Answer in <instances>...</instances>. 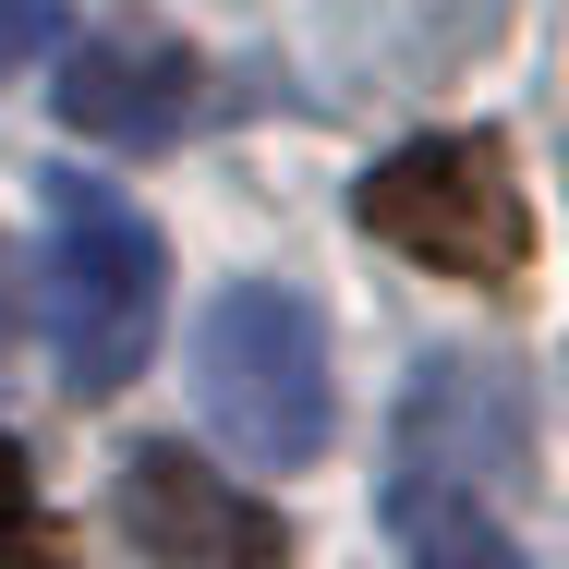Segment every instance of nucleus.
<instances>
[{"mask_svg": "<svg viewBox=\"0 0 569 569\" xmlns=\"http://www.w3.org/2000/svg\"><path fill=\"white\" fill-rule=\"evenodd\" d=\"M49 49H61V0H0V86L24 61H49Z\"/></svg>", "mask_w": 569, "mask_h": 569, "instance_id": "9", "label": "nucleus"}, {"mask_svg": "<svg viewBox=\"0 0 569 569\" xmlns=\"http://www.w3.org/2000/svg\"><path fill=\"white\" fill-rule=\"evenodd\" d=\"M194 412L230 460L254 472H303L340 425V376H328V328L291 279H242L194 328Z\"/></svg>", "mask_w": 569, "mask_h": 569, "instance_id": "1", "label": "nucleus"}, {"mask_svg": "<svg viewBox=\"0 0 569 569\" xmlns=\"http://www.w3.org/2000/svg\"><path fill=\"white\" fill-rule=\"evenodd\" d=\"M121 521H133V546H158L182 569H267L279 558V521L254 497H230L219 472H194L170 437L121 460Z\"/></svg>", "mask_w": 569, "mask_h": 569, "instance_id": "6", "label": "nucleus"}, {"mask_svg": "<svg viewBox=\"0 0 569 569\" xmlns=\"http://www.w3.org/2000/svg\"><path fill=\"white\" fill-rule=\"evenodd\" d=\"M351 207L376 242H400L412 267L472 279V291H509L533 267V207H521V170L497 133H425L400 158H376Z\"/></svg>", "mask_w": 569, "mask_h": 569, "instance_id": "2", "label": "nucleus"}, {"mask_svg": "<svg viewBox=\"0 0 569 569\" xmlns=\"http://www.w3.org/2000/svg\"><path fill=\"white\" fill-rule=\"evenodd\" d=\"M0 569H49V509H37V472L0 437Z\"/></svg>", "mask_w": 569, "mask_h": 569, "instance_id": "8", "label": "nucleus"}, {"mask_svg": "<svg viewBox=\"0 0 569 569\" xmlns=\"http://www.w3.org/2000/svg\"><path fill=\"white\" fill-rule=\"evenodd\" d=\"M49 98H61V121H73L86 146H170L182 110H194V49H182V37H146V24L73 37Z\"/></svg>", "mask_w": 569, "mask_h": 569, "instance_id": "5", "label": "nucleus"}, {"mask_svg": "<svg viewBox=\"0 0 569 569\" xmlns=\"http://www.w3.org/2000/svg\"><path fill=\"white\" fill-rule=\"evenodd\" d=\"M388 521H400L412 569H533V558H521V533L497 521V497L437 485V472H400V485H388Z\"/></svg>", "mask_w": 569, "mask_h": 569, "instance_id": "7", "label": "nucleus"}, {"mask_svg": "<svg viewBox=\"0 0 569 569\" xmlns=\"http://www.w3.org/2000/svg\"><path fill=\"white\" fill-rule=\"evenodd\" d=\"M400 472H437V485H521L533 472V388L509 363H425L412 412H400Z\"/></svg>", "mask_w": 569, "mask_h": 569, "instance_id": "4", "label": "nucleus"}, {"mask_svg": "<svg viewBox=\"0 0 569 569\" xmlns=\"http://www.w3.org/2000/svg\"><path fill=\"white\" fill-rule=\"evenodd\" d=\"M49 219H61V279H49V351H61V388L73 400H110L146 376V351H158V316H170V254H158V230L133 219L121 194L98 182H61L49 194Z\"/></svg>", "mask_w": 569, "mask_h": 569, "instance_id": "3", "label": "nucleus"}]
</instances>
